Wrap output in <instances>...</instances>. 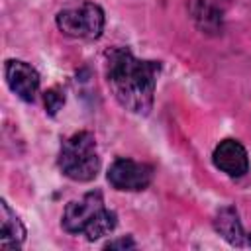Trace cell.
I'll return each mask as SVG.
<instances>
[{"mask_svg":"<svg viewBox=\"0 0 251 251\" xmlns=\"http://www.w3.org/2000/svg\"><path fill=\"white\" fill-rule=\"evenodd\" d=\"M229 4L231 0H192L190 8L196 25L206 33L220 31Z\"/></svg>","mask_w":251,"mask_h":251,"instance_id":"cell-8","label":"cell"},{"mask_svg":"<svg viewBox=\"0 0 251 251\" xmlns=\"http://www.w3.org/2000/svg\"><path fill=\"white\" fill-rule=\"evenodd\" d=\"M57 27L71 37L96 39L104 29V12L94 2H78L57 14Z\"/></svg>","mask_w":251,"mask_h":251,"instance_id":"cell-4","label":"cell"},{"mask_svg":"<svg viewBox=\"0 0 251 251\" xmlns=\"http://www.w3.org/2000/svg\"><path fill=\"white\" fill-rule=\"evenodd\" d=\"M2 210V231H0V247L2 249H18L25 239V227L16 212L8 206L6 200L0 202Z\"/></svg>","mask_w":251,"mask_h":251,"instance_id":"cell-9","label":"cell"},{"mask_svg":"<svg viewBox=\"0 0 251 251\" xmlns=\"http://www.w3.org/2000/svg\"><path fill=\"white\" fill-rule=\"evenodd\" d=\"M247 243H249V245H251V233H249V239H247Z\"/></svg>","mask_w":251,"mask_h":251,"instance_id":"cell-13","label":"cell"},{"mask_svg":"<svg viewBox=\"0 0 251 251\" xmlns=\"http://www.w3.org/2000/svg\"><path fill=\"white\" fill-rule=\"evenodd\" d=\"M214 165L227 176H243L249 171L247 149L237 139H224L214 149Z\"/></svg>","mask_w":251,"mask_h":251,"instance_id":"cell-7","label":"cell"},{"mask_svg":"<svg viewBox=\"0 0 251 251\" xmlns=\"http://www.w3.org/2000/svg\"><path fill=\"white\" fill-rule=\"evenodd\" d=\"M4 75L8 86L18 98L25 102H31L35 98L39 90V75L29 63L20 59H8L4 65Z\"/></svg>","mask_w":251,"mask_h":251,"instance_id":"cell-6","label":"cell"},{"mask_svg":"<svg viewBox=\"0 0 251 251\" xmlns=\"http://www.w3.org/2000/svg\"><path fill=\"white\" fill-rule=\"evenodd\" d=\"M106 247H108V249H116V247H122V249H126V247H135V243H133V239H129V237H124V239H118V241H110Z\"/></svg>","mask_w":251,"mask_h":251,"instance_id":"cell-12","label":"cell"},{"mask_svg":"<svg viewBox=\"0 0 251 251\" xmlns=\"http://www.w3.org/2000/svg\"><path fill=\"white\" fill-rule=\"evenodd\" d=\"M214 226H216L218 233H220L227 243H231V245L241 247V245H245L247 239H249L247 233H245L243 227H241V222H239L237 212H235L231 206H226V208H222V210L218 212V216H216V220H214Z\"/></svg>","mask_w":251,"mask_h":251,"instance_id":"cell-10","label":"cell"},{"mask_svg":"<svg viewBox=\"0 0 251 251\" xmlns=\"http://www.w3.org/2000/svg\"><path fill=\"white\" fill-rule=\"evenodd\" d=\"M153 180V167L147 163H139L133 159L120 157L108 169V182L116 190H143Z\"/></svg>","mask_w":251,"mask_h":251,"instance_id":"cell-5","label":"cell"},{"mask_svg":"<svg viewBox=\"0 0 251 251\" xmlns=\"http://www.w3.org/2000/svg\"><path fill=\"white\" fill-rule=\"evenodd\" d=\"M116 212L104 206L100 190L86 192L82 198L69 202L63 212V227L69 233H82L90 241L108 235L116 227Z\"/></svg>","mask_w":251,"mask_h":251,"instance_id":"cell-2","label":"cell"},{"mask_svg":"<svg viewBox=\"0 0 251 251\" xmlns=\"http://www.w3.org/2000/svg\"><path fill=\"white\" fill-rule=\"evenodd\" d=\"M161 63L135 57L127 47L106 53V80L116 100L133 114H147L153 106Z\"/></svg>","mask_w":251,"mask_h":251,"instance_id":"cell-1","label":"cell"},{"mask_svg":"<svg viewBox=\"0 0 251 251\" xmlns=\"http://www.w3.org/2000/svg\"><path fill=\"white\" fill-rule=\"evenodd\" d=\"M63 102H65V98H63V94L57 88H51V90L45 92V108L49 110L51 116L57 114V110L63 106Z\"/></svg>","mask_w":251,"mask_h":251,"instance_id":"cell-11","label":"cell"},{"mask_svg":"<svg viewBox=\"0 0 251 251\" xmlns=\"http://www.w3.org/2000/svg\"><path fill=\"white\" fill-rule=\"evenodd\" d=\"M59 169L65 176L86 182L98 175L100 157L96 151V139L90 131H78L71 135L59 153Z\"/></svg>","mask_w":251,"mask_h":251,"instance_id":"cell-3","label":"cell"}]
</instances>
